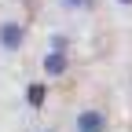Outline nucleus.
I'll return each mask as SVG.
<instances>
[{"instance_id":"0eeeda50","label":"nucleus","mask_w":132,"mask_h":132,"mask_svg":"<svg viewBox=\"0 0 132 132\" xmlns=\"http://www.w3.org/2000/svg\"><path fill=\"white\" fill-rule=\"evenodd\" d=\"M37 132H59V128H37Z\"/></svg>"},{"instance_id":"39448f33","label":"nucleus","mask_w":132,"mask_h":132,"mask_svg":"<svg viewBox=\"0 0 132 132\" xmlns=\"http://www.w3.org/2000/svg\"><path fill=\"white\" fill-rule=\"evenodd\" d=\"M59 7H62V11H88L92 0H59Z\"/></svg>"},{"instance_id":"f257e3e1","label":"nucleus","mask_w":132,"mask_h":132,"mask_svg":"<svg viewBox=\"0 0 132 132\" xmlns=\"http://www.w3.org/2000/svg\"><path fill=\"white\" fill-rule=\"evenodd\" d=\"M110 121H106V110L103 106H81L73 114V132H106Z\"/></svg>"},{"instance_id":"20e7f679","label":"nucleus","mask_w":132,"mask_h":132,"mask_svg":"<svg viewBox=\"0 0 132 132\" xmlns=\"http://www.w3.org/2000/svg\"><path fill=\"white\" fill-rule=\"evenodd\" d=\"M26 99H29V106H40L44 103V85H29L26 88Z\"/></svg>"},{"instance_id":"423d86ee","label":"nucleus","mask_w":132,"mask_h":132,"mask_svg":"<svg viewBox=\"0 0 132 132\" xmlns=\"http://www.w3.org/2000/svg\"><path fill=\"white\" fill-rule=\"evenodd\" d=\"M114 4H118V7H132V0H114Z\"/></svg>"},{"instance_id":"7ed1b4c3","label":"nucleus","mask_w":132,"mask_h":132,"mask_svg":"<svg viewBox=\"0 0 132 132\" xmlns=\"http://www.w3.org/2000/svg\"><path fill=\"white\" fill-rule=\"evenodd\" d=\"M66 70H70V52H62V48H48L40 55V73L48 81H59Z\"/></svg>"},{"instance_id":"f03ea898","label":"nucleus","mask_w":132,"mask_h":132,"mask_svg":"<svg viewBox=\"0 0 132 132\" xmlns=\"http://www.w3.org/2000/svg\"><path fill=\"white\" fill-rule=\"evenodd\" d=\"M22 44H26V26L19 19H4L0 22V48L7 55H15V52H22Z\"/></svg>"}]
</instances>
